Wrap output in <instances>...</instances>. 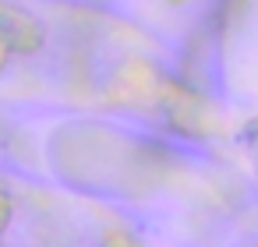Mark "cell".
<instances>
[{
    "mask_svg": "<svg viewBox=\"0 0 258 247\" xmlns=\"http://www.w3.org/2000/svg\"><path fill=\"white\" fill-rule=\"evenodd\" d=\"M131 71H149V50L131 29L68 4L0 0V99L120 103L135 89Z\"/></svg>",
    "mask_w": 258,
    "mask_h": 247,
    "instance_id": "1",
    "label": "cell"
}]
</instances>
